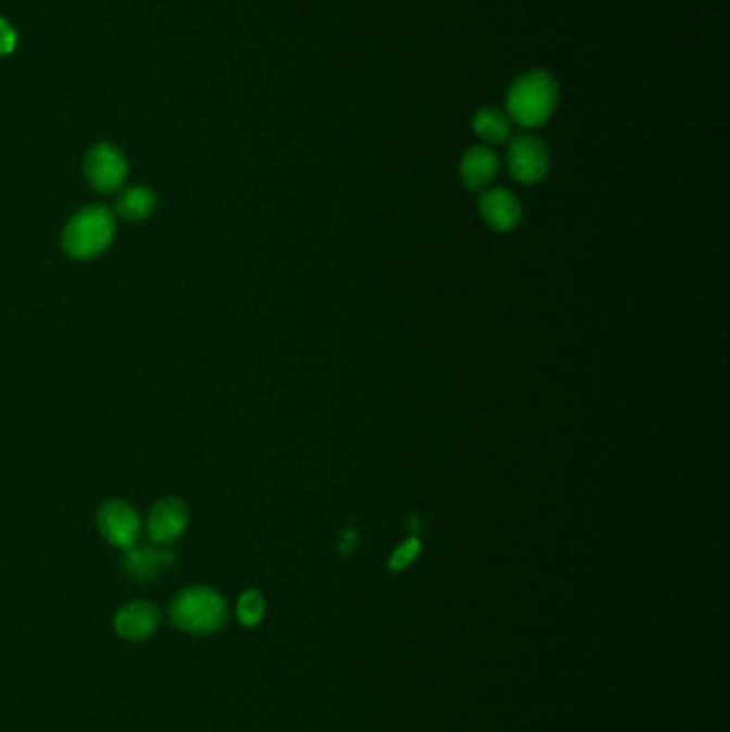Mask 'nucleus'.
<instances>
[{"label": "nucleus", "mask_w": 730, "mask_h": 732, "mask_svg": "<svg viewBox=\"0 0 730 732\" xmlns=\"http://www.w3.org/2000/svg\"><path fill=\"white\" fill-rule=\"evenodd\" d=\"M551 156L546 144L536 136H518L508 148L512 178L523 185H536L549 174Z\"/></svg>", "instance_id": "nucleus-5"}, {"label": "nucleus", "mask_w": 730, "mask_h": 732, "mask_svg": "<svg viewBox=\"0 0 730 732\" xmlns=\"http://www.w3.org/2000/svg\"><path fill=\"white\" fill-rule=\"evenodd\" d=\"M559 88L555 77L546 72L520 75L508 90V116L520 127L544 125L557 108Z\"/></svg>", "instance_id": "nucleus-1"}, {"label": "nucleus", "mask_w": 730, "mask_h": 732, "mask_svg": "<svg viewBox=\"0 0 730 732\" xmlns=\"http://www.w3.org/2000/svg\"><path fill=\"white\" fill-rule=\"evenodd\" d=\"M480 215L484 223L495 231H512L523 217V206L518 198L508 189H489L480 198Z\"/></svg>", "instance_id": "nucleus-9"}, {"label": "nucleus", "mask_w": 730, "mask_h": 732, "mask_svg": "<svg viewBox=\"0 0 730 732\" xmlns=\"http://www.w3.org/2000/svg\"><path fill=\"white\" fill-rule=\"evenodd\" d=\"M15 43H17V37H15L13 26L0 17V56L11 54L15 50Z\"/></svg>", "instance_id": "nucleus-16"}, {"label": "nucleus", "mask_w": 730, "mask_h": 732, "mask_svg": "<svg viewBox=\"0 0 730 732\" xmlns=\"http://www.w3.org/2000/svg\"><path fill=\"white\" fill-rule=\"evenodd\" d=\"M125 551L127 553L123 557V568L136 581L152 579L163 566H167L176 559V555L169 553V551H154V548L142 546V544H134L131 548H125Z\"/></svg>", "instance_id": "nucleus-11"}, {"label": "nucleus", "mask_w": 730, "mask_h": 732, "mask_svg": "<svg viewBox=\"0 0 730 732\" xmlns=\"http://www.w3.org/2000/svg\"><path fill=\"white\" fill-rule=\"evenodd\" d=\"M266 610L264 595L257 589H249L238 597V621L247 628H253L262 621Z\"/></svg>", "instance_id": "nucleus-14"}, {"label": "nucleus", "mask_w": 730, "mask_h": 732, "mask_svg": "<svg viewBox=\"0 0 730 732\" xmlns=\"http://www.w3.org/2000/svg\"><path fill=\"white\" fill-rule=\"evenodd\" d=\"M187 522H189L187 506L180 500L167 497L154 504V508L148 514V535L152 542L167 546L185 533Z\"/></svg>", "instance_id": "nucleus-7"}, {"label": "nucleus", "mask_w": 730, "mask_h": 732, "mask_svg": "<svg viewBox=\"0 0 730 732\" xmlns=\"http://www.w3.org/2000/svg\"><path fill=\"white\" fill-rule=\"evenodd\" d=\"M97 525H99L101 535L118 548H131L134 544H138L140 531H142L140 514L136 513L131 504L121 502V500L105 502L99 508Z\"/></svg>", "instance_id": "nucleus-6"}, {"label": "nucleus", "mask_w": 730, "mask_h": 732, "mask_svg": "<svg viewBox=\"0 0 730 732\" xmlns=\"http://www.w3.org/2000/svg\"><path fill=\"white\" fill-rule=\"evenodd\" d=\"M500 161L498 154L487 147L469 148L461 161V178L467 189L480 191L493 182L498 176Z\"/></svg>", "instance_id": "nucleus-10"}, {"label": "nucleus", "mask_w": 730, "mask_h": 732, "mask_svg": "<svg viewBox=\"0 0 730 732\" xmlns=\"http://www.w3.org/2000/svg\"><path fill=\"white\" fill-rule=\"evenodd\" d=\"M116 220L110 209L90 204L77 211L63 229V251L74 260H92L101 255L114 240Z\"/></svg>", "instance_id": "nucleus-3"}, {"label": "nucleus", "mask_w": 730, "mask_h": 732, "mask_svg": "<svg viewBox=\"0 0 730 732\" xmlns=\"http://www.w3.org/2000/svg\"><path fill=\"white\" fill-rule=\"evenodd\" d=\"M420 540L418 538H410V540H405L394 553H392V557H390V570H394V572H401V570H405V568H410L412 564H414V559L418 557V553H420Z\"/></svg>", "instance_id": "nucleus-15"}, {"label": "nucleus", "mask_w": 730, "mask_h": 732, "mask_svg": "<svg viewBox=\"0 0 730 732\" xmlns=\"http://www.w3.org/2000/svg\"><path fill=\"white\" fill-rule=\"evenodd\" d=\"M471 127L476 136L489 144H504L512 136L511 116L495 108H482L476 112Z\"/></svg>", "instance_id": "nucleus-12"}, {"label": "nucleus", "mask_w": 730, "mask_h": 732, "mask_svg": "<svg viewBox=\"0 0 730 732\" xmlns=\"http://www.w3.org/2000/svg\"><path fill=\"white\" fill-rule=\"evenodd\" d=\"M129 172L123 150L110 142H101L88 150L84 161V174L90 187L99 193H114L123 187Z\"/></svg>", "instance_id": "nucleus-4"}, {"label": "nucleus", "mask_w": 730, "mask_h": 732, "mask_svg": "<svg viewBox=\"0 0 730 732\" xmlns=\"http://www.w3.org/2000/svg\"><path fill=\"white\" fill-rule=\"evenodd\" d=\"M156 206V195L148 187L125 189L116 200V213L127 220H144Z\"/></svg>", "instance_id": "nucleus-13"}, {"label": "nucleus", "mask_w": 730, "mask_h": 732, "mask_svg": "<svg viewBox=\"0 0 730 732\" xmlns=\"http://www.w3.org/2000/svg\"><path fill=\"white\" fill-rule=\"evenodd\" d=\"M161 623V613L154 604L150 602H129L123 608H118L116 617H114V628L118 632V636L131 641V643H140L150 639L156 628Z\"/></svg>", "instance_id": "nucleus-8"}, {"label": "nucleus", "mask_w": 730, "mask_h": 732, "mask_svg": "<svg viewBox=\"0 0 730 732\" xmlns=\"http://www.w3.org/2000/svg\"><path fill=\"white\" fill-rule=\"evenodd\" d=\"M172 623L189 634H215L227 619V604L219 591L211 586H187L169 606Z\"/></svg>", "instance_id": "nucleus-2"}]
</instances>
